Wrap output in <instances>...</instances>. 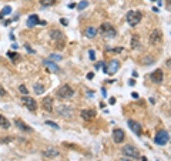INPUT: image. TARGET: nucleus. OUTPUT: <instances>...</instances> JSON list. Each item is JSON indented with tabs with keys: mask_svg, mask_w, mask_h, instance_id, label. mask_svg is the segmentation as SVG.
<instances>
[{
	"mask_svg": "<svg viewBox=\"0 0 171 161\" xmlns=\"http://www.w3.org/2000/svg\"><path fill=\"white\" fill-rule=\"evenodd\" d=\"M50 37H51V40L56 42V43H61V42H64V34L60 32V30H57V29H53V30L50 32Z\"/></svg>",
	"mask_w": 171,
	"mask_h": 161,
	"instance_id": "4468645a",
	"label": "nucleus"
},
{
	"mask_svg": "<svg viewBox=\"0 0 171 161\" xmlns=\"http://www.w3.org/2000/svg\"><path fill=\"white\" fill-rule=\"evenodd\" d=\"M7 56L10 57V60L13 61V63H16V60H19V57H20L17 53H13V51H9V53H7Z\"/></svg>",
	"mask_w": 171,
	"mask_h": 161,
	"instance_id": "cd10ccee",
	"label": "nucleus"
},
{
	"mask_svg": "<svg viewBox=\"0 0 171 161\" xmlns=\"http://www.w3.org/2000/svg\"><path fill=\"white\" fill-rule=\"evenodd\" d=\"M0 127H2V128H9V127H10V121H9L5 116H2V114H0Z\"/></svg>",
	"mask_w": 171,
	"mask_h": 161,
	"instance_id": "5701e85b",
	"label": "nucleus"
},
{
	"mask_svg": "<svg viewBox=\"0 0 171 161\" xmlns=\"http://www.w3.org/2000/svg\"><path fill=\"white\" fill-rule=\"evenodd\" d=\"M21 103L26 106L30 111H36L37 110V101L33 98V97H30V96H23L21 97Z\"/></svg>",
	"mask_w": 171,
	"mask_h": 161,
	"instance_id": "6e6552de",
	"label": "nucleus"
},
{
	"mask_svg": "<svg viewBox=\"0 0 171 161\" xmlns=\"http://www.w3.org/2000/svg\"><path fill=\"white\" fill-rule=\"evenodd\" d=\"M10 23H11V20H5V22H3V24H5V26H9Z\"/></svg>",
	"mask_w": 171,
	"mask_h": 161,
	"instance_id": "ea45409f",
	"label": "nucleus"
},
{
	"mask_svg": "<svg viewBox=\"0 0 171 161\" xmlns=\"http://www.w3.org/2000/svg\"><path fill=\"white\" fill-rule=\"evenodd\" d=\"M11 13V6H6V7H3V10H2V16H9Z\"/></svg>",
	"mask_w": 171,
	"mask_h": 161,
	"instance_id": "bb28decb",
	"label": "nucleus"
},
{
	"mask_svg": "<svg viewBox=\"0 0 171 161\" xmlns=\"http://www.w3.org/2000/svg\"><path fill=\"white\" fill-rule=\"evenodd\" d=\"M73 96H74V90H73L69 84H63V86L57 90V97L63 98V100H66V98H71Z\"/></svg>",
	"mask_w": 171,
	"mask_h": 161,
	"instance_id": "20e7f679",
	"label": "nucleus"
},
{
	"mask_svg": "<svg viewBox=\"0 0 171 161\" xmlns=\"http://www.w3.org/2000/svg\"><path fill=\"white\" fill-rule=\"evenodd\" d=\"M2 19H3V16H2V14H0V20H2Z\"/></svg>",
	"mask_w": 171,
	"mask_h": 161,
	"instance_id": "de8ad7c7",
	"label": "nucleus"
},
{
	"mask_svg": "<svg viewBox=\"0 0 171 161\" xmlns=\"http://www.w3.org/2000/svg\"><path fill=\"white\" fill-rule=\"evenodd\" d=\"M59 150H56L53 147H50V148H46V150L43 151V156L46 157V158H54V157H59Z\"/></svg>",
	"mask_w": 171,
	"mask_h": 161,
	"instance_id": "f3484780",
	"label": "nucleus"
},
{
	"mask_svg": "<svg viewBox=\"0 0 171 161\" xmlns=\"http://www.w3.org/2000/svg\"><path fill=\"white\" fill-rule=\"evenodd\" d=\"M39 24H42V26H46V24H47V22H46V20H40V22H39Z\"/></svg>",
	"mask_w": 171,
	"mask_h": 161,
	"instance_id": "58836bf2",
	"label": "nucleus"
},
{
	"mask_svg": "<svg viewBox=\"0 0 171 161\" xmlns=\"http://www.w3.org/2000/svg\"><path fill=\"white\" fill-rule=\"evenodd\" d=\"M80 114H81V117L84 118L86 121H89V120H93V118H96V116H97V113L94 111V110H83Z\"/></svg>",
	"mask_w": 171,
	"mask_h": 161,
	"instance_id": "a211bd4d",
	"label": "nucleus"
},
{
	"mask_svg": "<svg viewBox=\"0 0 171 161\" xmlns=\"http://www.w3.org/2000/svg\"><path fill=\"white\" fill-rule=\"evenodd\" d=\"M63 59L60 54H50L48 56V60H51V61H60V60Z\"/></svg>",
	"mask_w": 171,
	"mask_h": 161,
	"instance_id": "c85d7f7f",
	"label": "nucleus"
},
{
	"mask_svg": "<svg viewBox=\"0 0 171 161\" xmlns=\"http://www.w3.org/2000/svg\"><path fill=\"white\" fill-rule=\"evenodd\" d=\"M126 19H127V23L130 24L131 27L137 26L140 22H141V19H143V14H141V11L138 10H130L127 13V16H126Z\"/></svg>",
	"mask_w": 171,
	"mask_h": 161,
	"instance_id": "f03ea898",
	"label": "nucleus"
},
{
	"mask_svg": "<svg viewBox=\"0 0 171 161\" xmlns=\"http://www.w3.org/2000/svg\"><path fill=\"white\" fill-rule=\"evenodd\" d=\"M110 104H116V98H114V97L110 98Z\"/></svg>",
	"mask_w": 171,
	"mask_h": 161,
	"instance_id": "79ce46f5",
	"label": "nucleus"
},
{
	"mask_svg": "<svg viewBox=\"0 0 171 161\" xmlns=\"http://www.w3.org/2000/svg\"><path fill=\"white\" fill-rule=\"evenodd\" d=\"M19 90H20V93L23 94V96H27V94H29V90L26 88L24 84H20V86H19Z\"/></svg>",
	"mask_w": 171,
	"mask_h": 161,
	"instance_id": "7c9ffc66",
	"label": "nucleus"
},
{
	"mask_svg": "<svg viewBox=\"0 0 171 161\" xmlns=\"http://www.w3.org/2000/svg\"><path fill=\"white\" fill-rule=\"evenodd\" d=\"M170 141V133L167 130H158L154 135V143L158 145H166Z\"/></svg>",
	"mask_w": 171,
	"mask_h": 161,
	"instance_id": "7ed1b4c3",
	"label": "nucleus"
},
{
	"mask_svg": "<svg viewBox=\"0 0 171 161\" xmlns=\"http://www.w3.org/2000/svg\"><path fill=\"white\" fill-rule=\"evenodd\" d=\"M154 61H155V59H154V56H145V57H143V60H141V64L143 66H151V64H154Z\"/></svg>",
	"mask_w": 171,
	"mask_h": 161,
	"instance_id": "412c9836",
	"label": "nucleus"
},
{
	"mask_svg": "<svg viewBox=\"0 0 171 161\" xmlns=\"http://www.w3.org/2000/svg\"><path fill=\"white\" fill-rule=\"evenodd\" d=\"M60 23H61L63 26H67V24H69V22H67V19H63V17L60 19Z\"/></svg>",
	"mask_w": 171,
	"mask_h": 161,
	"instance_id": "e433bc0d",
	"label": "nucleus"
},
{
	"mask_svg": "<svg viewBox=\"0 0 171 161\" xmlns=\"http://www.w3.org/2000/svg\"><path fill=\"white\" fill-rule=\"evenodd\" d=\"M124 138H126V134H124V131L121 128H114V131H113V140H114V143H117V144H120V143H123Z\"/></svg>",
	"mask_w": 171,
	"mask_h": 161,
	"instance_id": "f8f14e48",
	"label": "nucleus"
},
{
	"mask_svg": "<svg viewBox=\"0 0 171 161\" xmlns=\"http://www.w3.org/2000/svg\"><path fill=\"white\" fill-rule=\"evenodd\" d=\"M93 77H94V73H89V74H87V79H89V80H91Z\"/></svg>",
	"mask_w": 171,
	"mask_h": 161,
	"instance_id": "4c0bfd02",
	"label": "nucleus"
},
{
	"mask_svg": "<svg viewBox=\"0 0 171 161\" xmlns=\"http://www.w3.org/2000/svg\"><path fill=\"white\" fill-rule=\"evenodd\" d=\"M163 40V33H161V30H158V29H155L154 32L150 34V39L148 42L151 46H155V44H158Z\"/></svg>",
	"mask_w": 171,
	"mask_h": 161,
	"instance_id": "9d476101",
	"label": "nucleus"
},
{
	"mask_svg": "<svg viewBox=\"0 0 171 161\" xmlns=\"http://www.w3.org/2000/svg\"><path fill=\"white\" fill-rule=\"evenodd\" d=\"M97 33H98V30H97L96 27H87L84 30V36L89 39H93L97 36Z\"/></svg>",
	"mask_w": 171,
	"mask_h": 161,
	"instance_id": "aec40b11",
	"label": "nucleus"
},
{
	"mask_svg": "<svg viewBox=\"0 0 171 161\" xmlns=\"http://www.w3.org/2000/svg\"><path fill=\"white\" fill-rule=\"evenodd\" d=\"M128 127H130V130L133 131L134 134L137 135H141V133H143V125L138 123V121H135V120H128Z\"/></svg>",
	"mask_w": 171,
	"mask_h": 161,
	"instance_id": "9b49d317",
	"label": "nucleus"
},
{
	"mask_svg": "<svg viewBox=\"0 0 171 161\" xmlns=\"http://www.w3.org/2000/svg\"><path fill=\"white\" fill-rule=\"evenodd\" d=\"M73 7H76V5H74V3H70V5H69V9H73Z\"/></svg>",
	"mask_w": 171,
	"mask_h": 161,
	"instance_id": "37998d69",
	"label": "nucleus"
},
{
	"mask_svg": "<svg viewBox=\"0 0 171 161\" xmlns=\"http://www.w3.org/2000/svg\"><path fill=\"white\" fill-rule=\"evenodd\" d=\"M121 153L126 157H130V158H140V153L134 145H124L121 148Z\"/></svg>",
	"mask_w": 171,
	"mask_h": 161,
	"instance_id": "423d86ee",
	"label": "nucleus"
},
{
	"mask_svg": "<svg viewBox=\"0 0 171 161\" xmlns=\"http://www.w3.org/2000/svg\"><path fill=\"white\" fill-rule=\"evenodd\" d=\"M141 161H148V160H147L145 157H141Z\"/></svg>",
	"mask_w": 171,
	"mask_h": 161,
	"instance_id": "49530a36",
	"label": "nucleus"
},
{
	"mask_svg": "<svg viewBox=\"0 0 171 161\" xmlns=\"http://www.w3.org/2000/svg\"><path fill=\"white\" fill-rule=\"evenodd\" d=\"M108 53H121L123 51V47H116V48H110V47H107L106 48Z\"/></svg>",
	"mask_w": 171,
	"mask_h": 161,
	"instance_id": "c756f323",
	"label": "nucleus"
},
{
	"mask_svg": "<svg viewBox=\"0 0 171 161\" xmlns=\"http://www.w3.org/2000/svg\"><path fill=\"white\" fill-rule=\"evenodd\" d=\"M33 90H34L36 94H43V93H44V86L40 84V83H34V84H33Z\"/></svg>",
	"mask_w": 171,
	"mask_h": 161,
	"instance_id": "b1692460",
	"label": "nucleus"
},
{
	"mask_svg": "<svg viewBox=\"0 0 171 161\" xmlns=\"http://www.w3.org/2000/svg\"><path fill=\"white\" fill-rule=\"evenodd\" d=\"M141 44H140V36L138 34H133L131 36V47L133 48H138Z\"/></svg>",
	"mask_w": 171,
	"mask_h": 161,
	"instance_id": "4be33fe9",
	"label": "nucleus"
},
{
	"mask_svg": "<svg viewBox=\"0 0 171 161\" xmlns=\"http://www.w3.org/2000/svg\"><path fill=\"white\" fill-rule=\"evenodd\" d=\"M87 6H89V2H87V0H83V2H80V3L77 5V10H79V11L84 10V9L87 7Z\"/></svg>",
	"mask_w": 171,
	"mask_h": 161,
	"instance_id": "a878e982",
	"label": "nucleus"
},
{
	"mask_svg": "<svg viewBox=\"0 0 171 161\" xmlns=\"http://www.w3.org/2000/svg\"><path fill=\"white\" fill-rule=\"evenodd\" d=\"M131 96H133L134 98H138V94H137V93H133V94H131Z\"/></svg>",
	"mask_w": 171,
	"mask_h": 161,
	"instance_id": "c03bdc74",
	"label": "nucleus"
},
{
	"mask_svg": "<svg viewBox=\"0 0 171 161\" xmlns=\"http://www.w3.org/2000/svg\"><path fill=\"white\" fill-rule=\"evenodd\" d=\"M89 56H90V60H96V51L94 50H89Z\"/></svg>",
	"mask_w": 171,
	"mask_h": 161,
	"instance_id": "473e14b6",
	"label": "nucleus"
},
{
	"mask_svg": "<svg viewBox=\"0 0 171 161\" xmlns=\"http://www.w3.org/2000/svg\"><path fill=\"white\" fill-rule=\"evenodd\" d=\"M150 79H151V81L155 83V84H161L163 80H164V73H163V70L161 69L154 70V71L150 74Z\"/></svg>",
	"mask_w": 171,
	"mask_h": 161,
	"instance_id": "1a4fd4ad",
	"label": "nucleus"
},
{
	"mask_svg": "<svg viewBox=\"0 0 171 161\" xmlns=\"http://www.w3.org/2000/svg\"><path fill=\"white\" fill-rule=\"evenodd\" d=\"M46 124H47V125H50V127H53V128H56V130L60 128V125H57L54 121H50V120H47V121H46Z\"/></svg>",
	"mask_w": 171,
	"mask_h": 161,
	"instance_id": "2f4dec72",
	"label": "nucleus"
},
{
	"mask_svg": "<svg viewBox=\"0 0 171 161\" xmlns=\"http://www.w3.org/2000/svg\"><path fill=\"white\" fill-rule=\"evenodd\" d=\"M57 0H40V6L42 7H50V6L56 5Z\"/></svg>",
	"mask_w": 171,
	"mask_h": 161,
	"instance_id": "393cba45",
	"label": "nucleus"
},
{
	"mask_svg": "<svg viewBox=\"0 0 171 161\" xmlns=\"http://www.w3.org/2000/svg\"><path fill=\"white\" fill-rule=\"evenodd\" d=\"M39 22H40V19H39L37 14H30V16L27 17V27H34V26H37Z\"/></svg>",
	"mask_w": 171,
	"mask_h": 161,
	"instance_id": "6ab92c4d",
	"label": "nucleus"
},
{
	"mask_svg": "<svg viewBox=\"0 0 171 161\" xmlns=\"http://www.w3.org/2000/svg\"><path fill=\"white\" fill-rule=\"evenodd\" d=\"M98 33L106 39H114L116 34H117V30L110 23H103L101 26H100V29H98Z\"/></svg>",
	"mask_w": 171,
	"mask_h": 161,
	"instance_id": "f257e3e1",
	"label": "nucleus"
},
{
	"mask_svg": "<svg viewBox=\"0 0 171 161\" xmlns=\"http://www.w3.org/2000/svg\"><path fill=\"white\" fill-rule=\"evenodd\" d=\"M6 96V90L3 88V86L0 84V97H5Z\"/></svg>",
	"mask_w": 171,
	"mask_h": 161,
	"instance_id": "c9c22d12",
	"label": "nucleus"
},
{
	"mask_svg": "<svg viewBox=\"0 0 171 161\" xmlns=\"http://www.w3.org/2000/svg\"><path fill=\"white\" fill-rule=\"evenodd\" d=\"M42 106H43V108H44L46 111L51 113V111H53V98H51V96L44 97V98L42 100Z\"/></svg>",
	"mask_w": 171,
	"mask_h": 161,
	"instance_id": "ddd939ff",
	"label": "nucleus"
},
{
	"mask_svg": "<svg viewBox=\"0 0 171 161\" xmlns=\"http://www.w3.org/2000/svg\"><path fill=\"white\" fill-rule=\"evenodd\" d=\"M134 84H135V81H134L133 79H131V80L128 81V86H134Z\"/></svg>",
	"mask_w": 171,
	"mask_h": 161,
	"instance_id": "a19ab883",
	"label": "nucleus"
},
{
	"mask_svg": "<svg viewBox=\"0 0 171 161\" xmlns=\"http://www.w3.org/2000/svg\"><path fill=\"white\" fill-rule=\"evenodd\" d=\"M24 48H26V50H27V51H29V53H32V54H34V53H36V51H34V50H33V48L30 47L29 44H24Z\"/></svg>",
	"mask_w": 171,
	"mask_h": 161,
	"instance_id": "72a5a7b5",
	"label": "nucleus"
},
{
	"mask_svg": "<svg viewBox=\"0 0 171 161\" xmlns=\"http://www.w3.org/2000/svg\"><path fill=\"white\" fill-rule=\"evenodd\" d=\"M14 124H16L17 128L21 130V131H24V133H32V131H33L32 127H29L26 123H23L20 118H16V120H14Z\"/></svg>",
	"mask_w": 171,
	"mask_h": 161,
	"instance_id": "dca6fc26",
	"label": "nucleus"
},
{
	"mask_svg": "<svg viewBox=\"0 0 171 161\" xmlns=\"http://www.w3.org/2000/svg\"><path fill=\"white\" fill-rule=\"evenodd\" d=\"M56 111H57V116H60V117H64V118H70L73 114H74V110H73V108L69 107V106H63V104H61V106H59Z\"/></svg>",
	"mask_w": 171,
	"mask_h": 161,
	"instance_id": "0eeeda50",
	"label": "nucleus"
},
{
	"mask_svg": "<svg viewBox=\"0 0 171 161\" xmlns=\"http://www.w3.org/2000/svg\"><path fill=\"white\" fill-rule=\"evenodd\" d=\"M104 64H106V63H104V61H98V63H96V66H94V69H100V67H104Z\"/></svg>",
	"mask_w": 171,
	"mask_h": 161,
	"instance_id": "f704fd0d",
	"label": "nucleus"
},
{
	"mask_svg": "<svg viewBox=\"0 0 171 161\" xmlns=\"http://www.w3.org/2000/svg\"><path fill=\"white\" fill-rule=\"evenodd\" d=\"M120 69V61L118 60H111V61H108L107 64H104V73L106 74H116Z\"/></svg>",
	"mask_w": 171,
	"mask_h": 161,
	"instance_id": "39448f33",
	"label": "nucleus"
},
{
	"mask_svg": "<svg viewBox=\"0 0 171 161\" xmlns=\"http://www.w3.org/2000/svg\"><path fill=\"white\" fill-rule=\"evenodd\" d=\"M118 161H131V160H127V158H120Z\"/></svg>",
	"mask_w": 171,
	"mask_h": 161,
	"instance_id": "a18cd8bd",
	"label": "nucleus"
},
{
	"mask_svg": "<svg viewBox=\"0 0 171 161\" xmlns=\"http://www.w3.org/2000/svg\"><path fill=\"white\" fill-rule=\"evenodd\" d=\"M43 66H46L50 71H53V73H60V67L54 61H51V60H48V59H46V60H43Z\"/></svg>",
	"mask_w": 171,
	"mask_h": 161,
	"instance_id": "2eb2a0df",
	"label": "nucleus"
}]
</instances>
